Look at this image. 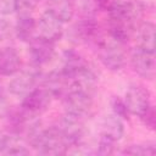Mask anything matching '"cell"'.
<instances>
[{
    "mask_svg": "<svg viewBox=\"0 0 156 156\" xmlns=\"http://www.w3.org/2000/svg\"><path fill=\"white\" fill-rule=\"evenodd\" d=\"M106 11L110 17V37L126 44L136 29L144 5L140 0H108Z\"/></svg>",
    "mask_w": 156,
    "mask_h": 156,
    "instance_id": "6da1fadb",
    "label": "cell"
},
{
    "mask_svg": "<svg viewBox=\"0 0 156 156\" xmlns=\"http://www.w3.org/2000/svg\"><path fill=\"white\" fill-rule=\"evenodd\" d=\"M124 44L111 38L104 39L98 46V57L102 66L111 72H118L124 67L126 63V50Z\"/></svg>",
    "mask_w": 156,
    "mask_h": 156,
    "instance_id": "7a4b0ae2",
    "label": "cell"
},
{
    "mask_svg": "<svg viewBox=\"0 0 156 156\" xmlns=\"http://www.w3.org/2000/svg\"><path fill=\"white\" fill-rule=\"evenodd\" d=\"M93 96L94 94L69 87L67 93L62 98L65 113L82 118L88 117L93 110V102H94Z\"/></svg>",
    "mask_w": 156,
    "mask_h": 156,
    "instance_id": "3957f363",
    "label": "cell"
},
{
    "mask_svg": "<svg viewBox=\"0 0 156 156\" xmlns=\"http://www.w3.org/2000/svg\"><path fill=\"white\" fill-rule=\"evenodd\" d=\"M52 94L45 87H37L32 91H29L26 96H23V101L21 105L22 112L28 117H38L44 111L48 110L52 101Z\"/></svg>",
    "mask_w": 156,
    "mask_h": 156,
    "instance_id": "277c9868",
    "label": "cell"
},
{
    "mask_svg": "<svg viewBox=\"0 0 156 156\" xmlns=\"http://www.w3.org/2000/svg\"><path fill=\"white\" fill-rule=\"evenodd\" d=\"M124 105L130 115L141 118L152 106L150 93L141 85H130L124 94Z\"/></svg>",
    "mask_w": 156,
    "mask_h": 156,
    "instance_id": "5b68a950",
    "label": "cell"
},
{
    "mask_svg": "<svg viewBox=\"0 0 156 156\" xmlns=\"http://www.w3.org/2000/svg\"><path fill=\"white\" fill-rule=\"evenodd\" d=\"M39 67L32 69H20L16 74L12 76V79L7 84L9 91L15 96H26L29 91L37 88L39 80H41L43 76L38 71Z\"/></svg>",
    "mask_w": 156,
    "mask_h": 156,
    "instance_id": "8992f818",
    "label": "cell"
},
{
    "mask_svg": "<svg viewBox=\"0 0 156 156\" xmlns=\"http://www.w3.org/2000/svg\"><path fill=\"white\" fill-rule=\"evenodd\" d=\"M63 22L49 10H45L37 21V35L49 41H57L63 35Z\"/></svg>",
    "mask_w": 156,
    "mask_h": 156,
    "instance_id": "52a82bcc",
    "label": "cell"
},
{
    "mask_svg": "<svg viewBox=\"0 0 156 156\" xmlns=\"http://www.w3.org/2000/svg\"><path fill=\"white\" fill-rule=\"evenodd\" d=\"M130 63L136 74L145 79H154L156 72L155 52L135 46L130 54Z\"/></svg>",
    "mask_w": 156,
    "mask_h": 156,
    "instance_id": "ba28073f",
    "label": "cell"
},
{
    "mask_svg": "<svg viewBox=\"0 0 156 156\" xmlns=\"http://www.w3.org/2000/svg\"><path fill=\"white\" fill-rule=\"evenodd\" d=\"M57 127L67 140L69 147L83 141V138L85 135L84 118L65 113Z\"/></svg>",
    "mask_w": 156,
    "mask_h": 156,
    "instance_id": "9c48e42d",
    "label": "cell"
},
{
    "mask_svg": "<svg viewBox=\"0 0 156 156\" xmlns=\"http://www.w3.org/2000/svg\"><path fill=\"white\" fill-rule=\"evenodd\" d=\"M28 54H29L32 65L40 68L41 66L49 63L52 60L55 55V43L37 35L29 43Z\"/></svg>",
    "mask_w": 156,
    "mask_h": 156,
    "instance_id": "30bf717a",
    "label": "cell"
},
{
    "mask_svg": "<svg viewBox=\"0 0 156 156\" xmlns=\"http://www.w3.org/2000/svg\"><path fill=\"white\" fill-rule=\"evenodd\" d=\"M62 58H63V65L61 71L68 78L69 83L76 76H78L80 72H83L85 68L89 67L87 60L76 50H66L63 52Z\"/></svg>",
    "mask_w": 156,
    "mask_h": 156,
    "instance_id": "8fae6325",
    "label": "cell"
},
{
    "mask_svg": "<svg viewBox=\"0 0 156 156\" xmlns=\"http://www.w3.org/2000/svg\"><path fill=\"white\" fill-rule=\"evenodd\" d=\"M22 67V60L18 51L12 46H6L0 50V74L12 77Z\"/></svg>",
    "mask_w": 156,
    "mask_h": 156,
    "instance_id": "7c38bea8",
    "label": "cell"
},
{
    "mask_svg": "<svg viewBox=\"0 0 156 156\" xmlns=\"http://www.w3.org/2000/svg\"><path fill=\"white\" fill-rule=\"evenodd\" d=\"M15 35L24 43H30L37 37V20L33 16H18L15 24Z\"/></svg>",
    "mask_w": 156,
    "mask_h": 156,
    "instance_id": "4fadbf2b",
    "label": "cell"
},
{
    "mask_svg": "<svg viewBox=\"0 0 156 156\" xmlns=\"http://www.w3.org/2000/svg\"><path fill=\"white\" fill-rule=\"evenodd\" d=\"M155 24L152 22H143L136 27V46L155 52Z\"/></svg>",
    "mask_w": 156,
    "mask_h": 156,
    "instance_id": "5bb4252c",
    "label": "cell"
},
{
    "mask_svg": "<svg viewBox=\"0 0 156 156\" xmlns=\"http://www.w3.org/2000/svg\"><path fill=\"white\" fill-rule=\"evenodd\" d=\"M46 10L63 23H68L74 16V5L72 0H48Z\"/></svg>",
    "mask_w": 156,
    "mask_h": 156,
    "instance_id": "9a60e30c",
    "label": "cell"
},
{
    "mask_svg": "<svg viewBox=\"0 0 156 156\" xmlns=\"http://www.w3.org/2000/svg\"><path fill=\"white\" fill-rule=\"evenodd\" d=\"M101 134L113 139L115 141L121 140L124 134L123 119L113 113L110 116H106L101 124Z\"/></svg>",
    "mask_w": 156,
    "mask_h": 156,
    "instance_id": "2e32d148",
    "label": "cell"
},
{
    "mask_svg": "<svg viewBox=\"0 0 156 156\" xmlns=\"http://www.w3.org/2000/svg\"><path fill=\"white\" fill-rule=\"evenodd\" d=\"M29 152H30L29 149L27 147V145L22 140H20L16 136H12V135H6L2 154L23 156V155H29Z\"/></svg>",
    "mask_w": 156,
    "mask_h": 156,
    "instance_id": "e0dca14e",
    "label": "cell"
},
{
    "mask_svg": "<svg viewBox=\"0 0 156 156\" xmlns=\"http://www.w3.org/2000/svg\"><path fill=\"white\" fill-rule=\"evenodd\" d=\"M126 155H134V156H150L156 152L155 144H133L127 146L123 151Z\"/></svg>",
    "mask_w": 156,
    "mask_h": 156,
    "instance_id": "ac0fdd59",
    "label": "cell"
},
{
    "mask_svg": "<svg viewBox=\"0 0 156 156\" xmlns=\"http://www.w3.org/2000/svg\"><path fill=\"white\" fill-rule=\"evenodd\" d=\"M37 5L38 0H15V12L18 16H32Z\"/></svg>",
    "mask_w": 156,
    "mask_h": 156,
    "instance_id": "d6986e66",
    "label": "cell"
},
{
    "mask_svg": "<svg viewBox=\"0 0 156 156\" xmlns=\"http://www.w3.org/2000/svg\"><path fill=\"white\" fill-rule=\"evenodd\" d=\"M117 141H115L113 139L100 134L99 141H98V146H96V154L99 155H111L115 151V144Z\"/></svg>",
    "mask_w": 156,
    "mask_h": 156,
    "instance_id": "ffe728a7",
    "label": "cell"
},
{
    "mask_svg": "<svg viewBox=\"0 0 156 156\" xmlns=\"http://www.w3.org/2000/svg\"><path fill=\"white\" fill-rule=\"evenodd\" d=\"M15 35V26L4 18H0V43L12 39Z\"/></svg>",
    "mask_w": 156,
    "mask_h": 156,
    "instance_id": "44dd1931",
    "label": "cell"
},
{
    "mask_svg": "<svg viewBox=\"0 0 156 156\" xmlns=\"http://www.w3.org/2000/svg\"><path fill=\"white\" fill-rule=\"evenodd\" d=\"M111 107H112V112L113 115L121 117L122 119H126L129 115L126 105H124V101L122 99H119L118 96H113L112 100H111Z\"/></svg>",
    "mask_w": 156,
    "mask_h": 156,
    "instance_id": "7402d4cb",
    "label": "cell"
},
{
    "mask_svg": "<svg viewBox=\"0 0 156 156\" xmlns=\"http://www.w3.org/2000/svg\"><path fill=\"white\" fill-rule=\"evenodd\" d=\"M15 12V0H0V13L10 15Z\"/></svg>",
    "mask_w": 156,
    "mask_h": 156,
    "instance_id": "603a6c76",
    "label": "cell"
},
{
    "mask_svg": "<svg viewBox=\"0 0 156 156\" xmlns=\"http://www.w3.org/2000/svg\"><path fill=\"white\" fill-rule=\"evenodd\" d=\"M87 7L88 6H95V0H80Z\"/></svg>",
    "mask_w": 156,
    "mask_h": 156,
    "instance_id": "cb8c5ba5",
    "label": "cell"
}]
</instances>
